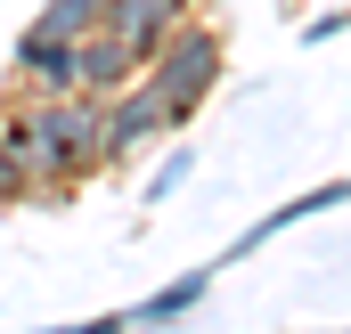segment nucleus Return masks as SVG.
I'll return each instance as SVG.
<instances>
[{"mask_svg":"<svg viewBox=\"0 0 351 334\" xmlns=\"http://www.w3.org/2000/svg\"><path fill=\"white\" fill-rule=\"evenodd\" d=\"M335 204H351V179H327V188H311V196H294V204H278V212H262V220H254V229H245L237 245L221 253V261H245V253H254V245H269L278 229H294V220H311V212H335Z\"/></svg>","mask_w":351,"mask_h":334,"instance_id":"0eeeda50","label":"nucleus"},{"mask_svg":"<svg viewBox=\"0 0 351 334\" xmlns=\"http://www.w3.org/2000/svg\"><path fill=\"white\" fill-rule=\"evenodd\" d=\"M180 16H188V0H106V16H98V25H106V33H123V41L147 57Z\"/></svg>","mask_w":351,"mask_h":334,"instance_id":"39448f33","label":"nucleus"},{"mask_svg":"<svg viewBox=\"0 0 351 334\" xmlns=\"http://www.w3.org/2000/svg\"><path fill=\"white\" fill-rule=\"evenodd\" d=\"M213 269H221V261H204V269L172 277V285H156V294H147L139 310H114V318H123V334H131V326H172V318H188V310H196V302L213 294Z\"/></svg>","mask_w":351,"mask_h":334,"instance_id":"423d86ee","label":"nucleus"},{"mask_svg":"<svg viewBox=\"0 0 351 334\" xmlns=\"http://www.w3.org/2000/svg\"><path fill=\"white\" fill-rule=\"evenodd\" d=\"M335 33H351V8H327V16H311V25H302V41H311V49H319V41H335Z\"/></svg>","mask_w":351,"mask_h":334,"instance_id":"9b49d317","label":"nucleus"},{"mask_svg":"<svg viewBox=\"0 0 351 334\" xmlns=\"http://www.w3.org/2000/svg\"><path fill=\"white\" fill-rule=\"evenodd\" d=\"M188 179H196V147H164V155H156V171L139 179V196H147V204H164V196H180Z\"/></svg>","mask_w":351,"mask_h":334,"instance_id":"1a4fd4ad","label":"nucleus"},{"mask_svg":"<svg viewBox=\"0 0 351 334\" xmlns=\"http://www.w3.org/2000/svg\"><path fill=\"white\" fill-rule=\"evenodd\" d=\"M139 82L164 98V114L180 123H196V106L221 90V25H196V16H180L172 33L147 49V66H139Z\"/></svg>","mask_w":351,"mask_h":334,"instance_id":"f257e3e1","label":"nucleus"},{"mask_svg":"<svg viewBox=\"0 0 351 334\" xmlns=\"http://www.w3.org/2000/svg\"><path fill=\"white\" fill-rule=\"evenodd\" d=\"M16 196H33V171H25L8 147H0V204H16Z\"/></svg>","mask_w":351,"mask_h":334,"instance_id":"9d476101","label":"nucleus"},{"mask_svg":"<svg viewBox=\"0 0 351 334\" xmlns=\"http://www.w3.org/2000/svg\"><path fill=\"white\" fill-rule=\"evenodd\" d=\"M98 16H106V0H41V8H33V25H41V33H58V41L98 33Z\"/></svg>","mask_w":351,"mask_h":334,"instance_id":"6e6552de","label":"nucleus"},{"mask_svg":"<svg viewBox=\"0 0 351 334\" xmlns=\"http://www.w3.org/2000/svg\"><path fill=\"white\" fill-rule=\"evenodd\" d=\"M16 82L33 90V98H49V90H74V41H58V33H41V25H25L16 33Z\"/></svg>","mask_w":351,"mask_h":334,"instance_id":"20e7f679","label":"nucleus"},{"mask_svg":"<svg viewBox=\"0 0 351 334\" xmlns=\"http://www.w3.org/2000/svg\"><path fill=\"white\" fill-rule=\"evenodd\" d=\"M139 66H147V57H139L123 33H106V25L74 41V90H90V98H114L123 82H139Z\"/></svg>","mask_w":351,"mask_h":334,"instance_id":"7ed1b4c3","label":"nucleus"},{"mask_svg":"<svg viewBox=\"0 0 351 334\" xmlns=\"http://www.w3.org/2000/svg\"><path fill=\"white\" fill-rule=\"evenodd\" d=\"M164 139H172V114H164V98L147 82H123L114 98H98V164L106 171L139 164V155L164 147Z\"/></svg>","mask_w":351,"mask_h":334,"instance_id":"f03ea898","label":"nucleus"}]
</instances>
